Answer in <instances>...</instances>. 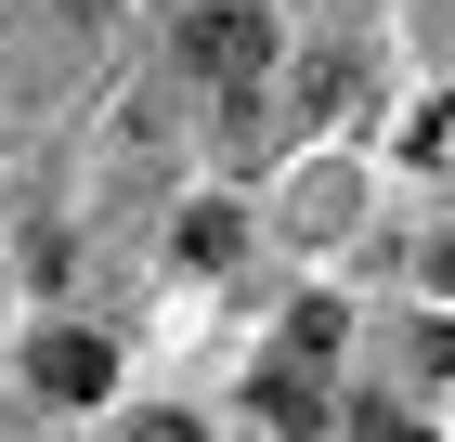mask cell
<instances>
[{"instance_id":"6da1fadb","label":"cell","mask_w":455,"mask_h":442,"mask_svg":"<svg viewBox=\"0 0 455 442\" xmlns=\"http://www.w3.org/2000/svg\"><path fill=\"white\" fill-rule=\"evenodd\" d=\"M170 52H182V78H209V92H260V78H274V27H260L247 0H196Z\"/></svg>"},{"instance_id":"7a4b0ae2","label":"cell","mask_w":455,"mask_h":442,"mask_svg":"<svg viewBox=\"0 0 455 442\" xmlns=\"http://www.w3.org/2000/svg\"><path fill=\"white\" fill-rule=\"evenodd\" d=\"M27 377L52 390V404H105V390H117V351L92 339V325H52V339L27 351Z\"/></svg>"},{"instance_id":"3957f363","label":"cell","mask_w":455,"mask_h":442,"mask_svg":"<svg viewBox=\"0 0 455 442\" xmlns=\"http://www.w3.org/2000/svg\"><path fill=\"white\" fill-rule=\"evenodd\" d=\"M339 339H351V312H339V300H299V312H286V365H325Z\"/></svg>"},{"instance_id":"277c9868","label":"cell","mask_w":455,"mask_h":442,"mask_svg":"<svg viewBox=\"0 0 455 442\" xmlns=\"http://www.w3.org/2000/svg\"><path fill=\"white\" fill-rule=\"evenodd\" d=\"M260 416H274V430H313V416H325V390H313V365H299V377H260Z\"/></svg>"},{"instance_id":"5b68a950","label":"cell","mask_w":455,"mask_h":442,"mask_svg":"<svg viewBox=\"0 0 455 442\" xmlns=\"http://www.w3.org/2000/svg\"><path fill=\"white\" fill-rule=\"evenodd\" d=\"M182 261H196V273L235 261V208H182Z\"/></svg>"},{"instance_id":"8992f818","label":"cell","mask_w":455,"mask_h":442,"mask_svg":"<svg viewBox=\"0 0 455 442\" xmlns=\"http://www.w3.org/2000/svg\"><path fill=\"white\" fill-rule=\"evenodd\" d=\"M131 442H209V430H196L182 404H156V416H131Z\"/></svg>"},{"instance_id":"52a82bcc","label":"cell","mask_w":455,"mask_h":442,"mask_svg":"<svg viewBox=\"0 0 455 442\" xmlns=\"http://www.w3.org/2000/svg\"><path fill=\"white\" fill-rule=\"evenodd\" d=\"M364 442H429V430H403V416H364Z\"/></svg>"},{"instance_id":"ba28073f","label":"cell","mask_w":455,"mask_h":442,"mask_svg":"<svg viewBox=\"0 0 455 442\" xmlns=\"http://www.w3.org/2000/svg\"><path fill=\"white\" fill-rule=\"evenodd\" d=\"M429 273H443V286H455V235H443V247H429Z\"/></svg>"}]
</instances>
